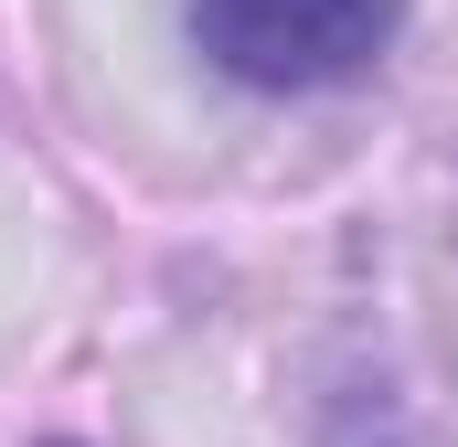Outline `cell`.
Listing matches in <instances>:
<instances>
[{
  "mask_svg": "<svg viewBox=\"0 0 458 447\" xmlns=\"http://www.w3.org/2000/svg\"><path fill=\"white\" fill-rule=\"evenodd\" d=\"M182 32L245 97H331L394 54L405 0H182Z\"/></svg>",
  "mask_w": 458,
  "mask_h": 447,
  "instance_id": "obj_1",
  "label": "cell"
}]
</instances>
